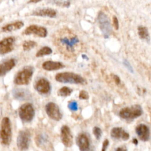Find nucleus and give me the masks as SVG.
<instances>
[{
  "instance_id": "1",
  "label": "nucleus",
  "mask_w": 151,
  "mask_h": 151,
  "mask_svg": "<svg viewBox=\"0 0 151 151\" xmlns=\"http://www.w3.org/2000/svg\"><path fill=\"white\" fill-rule=\"evenodd\" d=\"M56 43L60 51L66 54H73L79 43L78 37L68 30H63L59 33Z\"/></svg>"
},
{
  "instance_id": "2",
  "label": "nucleus",
  "mask_w": 151,
  "mask_h": 151,
  "mask_svg": "<svg viewBox=\"0 0 151 151\" xmlns=\"http://www.w3.org/2000/svg\"><path fill=\"white\" fill-rule=\"evenodd\" d=\"M12 138V129L10 119L8 117L3 119L0 126V141L5 146L10 144Z\"/></svg>"
},
{
  "instance_id": "3",
  "label": "nucleus",
  "mask_w": 151,
  "mask_h": 151,
  "mask_svg": "<svg viewBox=\"0 0 151 151\" xmlns=\"http://www.w3.org/2000/svg\"><path fill=\"white\" fill-rule=\"evenodd\" d=\"M55 79L56 81L64 83L84 84L85 83V79L80 75L71 72L59 73L56 75Z\"/></svg>"
},
{
  "instance_id": "4",
  "label": "nucleus",
  "mask_w": 151,
  "mask_h": 151,
  "mask_svg": "<svg viewBox=\"0 0 151 151\" xmlns=\"http://www.w3.org/2000/svg\"><path fill=\"white\" fill-rule=\"evenodd\" d=\"M34 68L31 66H27L19 72L15 76L14 82L17 85H27L31 81Z\"/></svg>"
},
{
  "instance_id": "5",
  "label": "nucleus",
  "mask_w": 151,
  "mask_h": 151,
  "mask_svg": "<svg viewBox=\"0 0 151 151\" xmlns=\"http://www.w3.org/2000/svg\"><path fill=\"white\" fill-rule=\"evenodd\" d=\"M143 113L142 107L139 105L123 108L119 112L121 118L125 120H133L141 116Z\"/></svg>"
},
{
  "instance_id": "6",
  "label": "nucleus",
  "mask_w": 151,
  "mask_h": 151,
  "mask_svg": "<svg viewBox=\"0 0 151 151\" xmlns=\"http://www.w3.org/2000/svg\"><path fill=\"white\" fill-rule=\"evenodd\" d=\"M19 114L21 120L25 123H29L32 121L35 116V110L32 105L26 103L21 105L19 109Z\"/></svg>"
},
{
  "instance_id": "7",
  "label": "nucleus",
  "mask_w": 151,
  "mask_h": 151,
  "mask_svg": "<svg viewBox=\"0 0 151 151\" xmlns=\"http://www.w3.org/2000/svg\"><path fill=\"white\" fill-rule=\"evenodd\" d=\"M97 21L105 37L108 38L112 31L111 24L108 17L104 12H100L97 16Z\"/></svg>"
},
{
  "instance_id": "8",
  "label": "nucleus",
  "mask_w": 151,
  "mask_h": 151,
  "mask_svg": "<svg viewBox=\"0 0 151 151\" xmlns=\"http://www.w3.org/2000/svg\"><path fill=\"white\" fill-rule=\"evenodd\" d=\"M30 133L27 130L20 131L17 139V145L18 149L21 151L27 150L30 142Z\"/></svg>"
},
{
  "instance_id": "9",
  "label": "nucleus",
  "mask_w": 151,
  "mask_h": 151,
  "mask_svg": "<svg viewBox=\"0 0 151 151\" xmlns=\"http://www.w3.org/2000/svg\"><path fill=\"white\" fill-rule=\"evenodd\" d=\"M45 110L47 114L52 119L59 121L62 119V113L60 112L59 107L55 103H48L45 106Z\"/></svg>"
},
{
  "instance_id": "10",
  "label": "nucleus",
  "mask_w": 151,
  "mask_h": 151,
  "mask_svg": "<svg viewBox=\"0 0 151 151\" xmlns=\"http://www.w3.org/2000/svg\"><path fill=\"white\" fill-rule=\"evenodd\" d=\"M47 29L41 26L37 25H31L27 27L23 31V34L26 35H36L40 37H46L47 36Z\"/></svg>"
},
{
  "instance_id": "11",
  "label": "nucleus",
  "mask_w": 151,
  "mask_h": 151,
  "mask_svg": "<svg viewBox=\"0 0 151 151\" xmlns=\"http://www.w3.org/2000/svg\"><path fill=\"white\" fill-rule=\"evenodd\" d=\"M15 40L14 37H8L0 41V54H6L11 52L14 48Z\"/></svg>"
},
{
  "instance_id": "12",
  "label": "nucleus",
  "mask_w": 151,
  "mask_h": 151,
  "mask_svg": "<svg viewBox=\"0 0 151 151\" xmlns=\"http://www.w3.org/2000/svg\"><path fill=\"white\" fill-rule=\"evenodd\" d=\"M60 138L63 144L68 148H70L73 145V136L71 130L68 126H63L61 129Z\"/></svg>"
},
{
  "instance_id": "13",
  "label": "nucleus",
  "mask_w": 151,
  "mask_h": 151,
  "mask_svg": "<svg viewBox=\"0 0 151 151\" xmlns=\"http://www.w3.org/2000/svg\"><path fill=\"white\" fill-rule=\"evenodd\" d=\"M35 89L41 94H47L51 90V85L48 80L45 78L39 79L35 84Z\"/></svg>"
},
{
  "instance_id": "14",
  "label": "nucleus",
  "mask_w": 151,
  "mask_h": 151,
  "mask_svg": "<svg viewBox=\"0 0 151 151\" xmlns=\"http://www.w3.org/2000/svg\"><path fill=\"white\" fill-rule=\"evenodd\" d=\"M76 143L80 151H90V141L85 134H79L76 138Z\"/></svg>"
},
{
  "instance_id": "15",
  "label": "nucleus",
  "mask_w": 151,
  "mask_h": 151,
  "mask_svg": "<svg viewBox=\"0 0 151 151\" xmlns=\"http://www.w3.org/2000/svg\"><path fill=\"white\" fill-rule=\"evenodd\" d=\"M111 137L115 139H122L127 141L129 139V134L126 132L123 128L116 127L112 129L110 132Z\"/></svg>"
},
{
  "instance_id": "16",
  "label": "nucleus",
  "mask_w": 151,
  "mask_h": 151,
  "mask_svg": "<svg viewBox=\"0 0 151 151\" xmlns=\"http://www.w3.org/2000/svg\"><path fill=\"white\" fill-rule=\"evenodd\" d=\"M57 12L53 8H39L31 14L32 15L39 16V17H46L54 18L56 16Z\"/></svg>"
},
{
  "instance_id": "17",
  "label": "nucleus",
  "mask_w": 151,
  "mask_h": 151,
  "mask_svg": "<svg viewBox=\"0 0 151 151\" xmlns=\"http://www.w3.org/2000/svg\"><path fill=\"white\" fill-rule=\"evenodd\" d=\"M15 64L16 61L14 59H10L0 63V76H5L14 68Z\"/></svg>"
},
{
  "instance_id": "18",
  "label": "nucleus",
  "mask_w": 151,
  "mask_h": 151,
  "mask_svg": "<svg viewBox=\"0 0 151 151\" xmlns=\"http://www.w3.org/2000/svg\"><path fill=\"white\" fill-rule=\"evenodd\" d=\"M136 132L139 139L143 142L148 141L150 137L149 128L145 124H139L136 128Z\"/></svg>"
},
{
  "instance_id": "19",
  "label": "nucleus",
  "mask_w": 151,
  "mask_h": 151,
  "mask_svg": "<svg viewBox=\"0 0 151 151\" xmlns=\"http://www.w3.org/2000/svg\"><path fill=\"white\" fill-rule=\"evenodd\" d=\"M42 68L47 71H54L64 68V66L60 62L46 61L43 63Z\"/></svg>"
},
{
  "instance_id": "20",
  "label": "nucleus",
  "mask_w": 151,
  "mask_h": 151,
  "mask_svg": "<svg viewBox=\"0 0 151 151\" xmlns=\"http://www.w3.org/2000/svg\"><path fill=\"white\" fill-rule=\"evenodd\" d=\"M24 26V23L21 21H17L10 24H8L2 28L4 32H11L21 28Z\"/></svg>"
},
{
  "instance_id": "21",
  "label": "nucleus",
  "mask_w": 151,
  "mask_h": 151,
  "mask_svg": "<svg viewBox=\"0 0 151 151\" xmlns=\"http://www.w3.org/2000/svg\"><path fill=\"white\" fill-rule=\"evenodd\" d=\"M28 93L24 89H15L13 91V96L18 100H25L28 97Z\"/></svg>"
},
{
  "instance_id": "22",
  "label": "nucleus",
  "mask_w": 151,
  "mask_h": 151,
  "mask_svg": "<svg viewBox=\"0 0 151 151\" xmlns=\"http://www.w3.org/2000/svg\"><path fill=\"white\" fill-rule=\"evenodd\" d=\"M138 35L139 37L144 40L148 41L149 40V34L148 28L143 26H140L138 28Z\"/></svg>"
},
{
  "instance_id": "23",
  "label": "nucleus",
  "mask_w": 151,
  "mask_h": 151,
  "mask_svg": "<svg viewBox=\"0 0 151 151\" xmlns=\"http://www.w3.org/2000/svg\"><path fill=\"white\" fill-rule=\"evenodd\" d=\"M53 52L52 49L47 46H44L41 48L39 51L37 52L36 56L37 57H43L44 56L51 54Z\"/></svg>"
},
{
  "instance_id": "24",
  "label": "nucleus",
  "mask_w": 151,
  "mask_h": 151,
  "mask_svg": "<svg viewBox=\"0 0 151 151\" xmlns=\"http://www.w3.org/2000/svg\"><path fill=\"white\" fill-rule=\"evenodd\" d=\"M37 46V43L34 41L28 40L25 41L23 44V50L26 52H28L31 50V49L34 48Z\"/></svg>"
},
{
  "instance_id": "25",
  "label": "nucleus",
  "mask_w": 151,
  "mask_h": 151,
  "mask_svg": "<svg viewBox=\"0 0 151 151\" xmlns=\"http://www.w3.org/2000/svg\"><path fill=\"white\" fill-rule=\"evenodd\" d=\"M73 92V90L68 87H63L60 89L57 92V94L60 96L67 97L70 96Z\"/></svg>"
},
{
  "instance_id": "26",
  "label": "nucleus",
  "mask_w": 151,
  "mask_h": 151,
  "mask_svg": "<svg viewBox=\"0 0 151 151\" xmlns=\"http://www.w3.org/2000/svg\"><path fill=\"white\" fill-rule=\"evenodd\" d=\"M93 134L96 139L99 140L100 139V138L102 137V132L101 129H100V128L97 127V126L94 127L93 129Z\"/></svg>"
},
{
  "instance_id": "27",
  "label": "nucleus",
  "mask_w": 151,
  "mask_h": 151,
  "mask_svg": "<svg viewBox=\"0 0 151 151\" xmlns=\"http://www.w3.org/2000/svg\"><path fill=\"white\" fill-rule=\"evenodd\" d=\"M69 109L72 111H77L78 109V105L76 101H71L68 104Z\"/></svg>"
},
{
  "instance_id": "28",
  "label": "nucleus",
  "mask_w": 151,
  "mask_h": 151,
  "mask_svg": "<svg viewBox=\"0 0 151 151\" xmlns=\"http://www.w3.org/2000/svg\"><path fill=\"white\" fill-rule=\"evenodd\" d=\"M89 93L85 91V90H82L80 92L79 94V99H83V100H87L89 99Z\"/></svg>"
},
{
  "instance_id": "29",
  "label": "nucleus",
  "mask_w": 151,
  "mask_h": 151,
  "mask_svg": "<svg viewBox=\"0 0 151 151\" xmlns=\"http://www.w3.org/2000/svg\"><path fill=\"white\" fill-rule=\"evenodd\" d=\"M57 6L64 7H68L70 6V3L69 1H54Z\"/></svg>"
},
{
  "instance_id": "30",
  "label": "nucleus",
  "mask_w": 151,
  "mask_h": 151,
  "mask_svg": "<svg viewBox=\"0 0 151 151\" xmlns=\"http://www.w3.org/2000/svg\"><path fill=\"white\" fill-rule=\"evenodd\" d=\"M113 26L116 30H118L119 28V21L117 18L116 16H113Z\"/></svg>"
},
{
  "instance_id": "31",
  "label": "nucleus",
  "mask_w": 151,
  "mask_h": 151,
  "mask_svg": "<svg viewBox=\"0 0 151 151\" xmlns=\"http://www.w3.org/2000/svg\"><path fill=\"white\" fill-rule=\"evenodd\" d=\"M123 64H124V65L126 66V68H127L129 70V72H132V73L133 72V70L132 67L131 66V65L130 64L128 60H124Z\"/></svg>"
},
{
  "instance_id": "32",
  "label": "nucleus",
  "mask_w": 151,
  "mask_h": 151,
  "mask_svg": "<svg viewBox=\"0 0 151 151\" xmlns=\"http://www.w3.org/2000/svg\"><path fill=\"white\" fill-rule=\"evenodd\" d=\"M109 141L108 139H105L102 144V151H106L107 148L109 146Z\"/></svg>"
},
{
  "instance_id": "33",
  "label": "nucleus",
  "mask_w": 151,
  "mask_h": 151,
  "mask_svg": "<svg viewBox=\"0 0 151 151\" xmlns=\"http://www.w3.org/2000/svg\"><path fill=\"white\" fill-rule=\"evenodd\" d=\"M113 79L114 81V82H115L116 85H119L120 83H121V79H120L119 76H117V75H113Z\"/></svg>"
},
{
  "instance_id": "34",
  "label": "nucleus",
  "mask_w": 151,
  "mask_h": 151,
  "mask_svg": "<svg viewBox=\"0 0 151 151\" xmlns=\"http://www.w3.org/2000/svg\"><path fill=\"white\" fill-rule=\"evenodd\" d=\"M116 151H128V149L126 146H120V147L117 148L116 149Z\"/></svg>"
},
{
  "instance_id": "35",
  "label": "nucleus",
  "mask_w": 151,
  "mask_h": 151,
  "mask_svg": "<svg viewBox=\"0 0 151 151\" xmlns=\"http://www.w3.org/2000/svg\"><path fill=\"white\" fill-rule=\"evenodd\" d=\"M132 142H133V144H135V145H137L138 144V140H137L136 138L133 139V140H132Z\"/></svg>"
},
{
  "instance_id": "36",
  "label": "nucleus",
  "mask_w": 151,
  "mask_h": 151,
  "mask_svg": "<svg viewBox=\"0 0 151 151\" xmlns=\"http://www.w3.org/2000/svg\"><path fill=\"white\" fill-rule=\"evenodd\" d=\"M40 1H29L28 3H39Z\"/></svg>"
},
{
  "instance_id": "37",
  "label": "nucleus",
  "mask_w": 151,
  "mask_h": 151,
  "mask_svg": "<svg viewBox=\"0 0 151 151\" xmlns=\"http://www.w3.org/2000/svg\"><path fill=\"white\" fill-rule=\"evenodd\" d=\"M82 57H83V59H86V60H88V58L87 56H86V55H85V54H83V55L82 56Z\"/></svg>"
},
{
  "instance_id": "38",
  "label": "nucleus",
  "mask_w": 151,
  "mask_h": 151,
  "mask_svg": "<svg viewBox=\"0 0 151 151\" xmlns=\"http://www.w3.org/2000/svg\"><path fill=\"white\" fill-rule=\"evenodd\" d=\"M3 19H2L0 18V23H1V22L3 21Z\"/></svg>"
}]
</instances>
